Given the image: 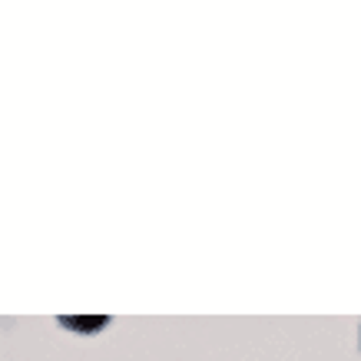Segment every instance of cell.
<instances>
[{"mask_svg": "<svg viewBox=\"0 0 361 361\" xmlns=\"http://www.w3.org/2000/svg\"><path fill=\"white\" fill-rule=\"evenodd\" d=\"M63 325H70V329H99V325H106V318H97V322H70V318H63Z\"/></svg>", "mask_w": 361, "mask_h": 361, "instance_id": "1", "label": "cell"}]
</instances>
